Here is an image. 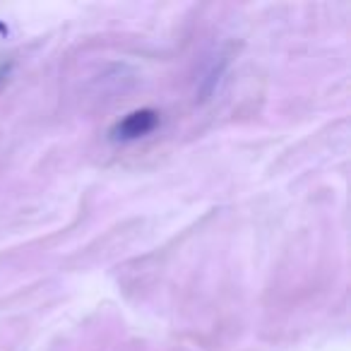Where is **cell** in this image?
Segmentation results:
<instances>
[{
  "label": "cell",
  "instance_id": "3957f363",
  "mask_svg": "<svg viewBox=\"0 0 351 351\" xmlns=\"http://www.w3.org/2000/svg\"><path fill=\"white\" fill-rule=\"evenodd\" d=\"M0 34H8V27L3 25V22H0Z\"/></svg>",
  "mask_w": 351,
  "mask_h": 351
},
{
  "label": "cell",
  "instance_id": "6da1fadb",
  "mask_svg": "<svg viewBox=\"0 0 351 351\" xmlns=\"http://www.w3.org/2000/svg\"><path fill=\"white\" fill-rule=\"evenodd\" d=\"M156 123H159V113H156L154 108L132 111L111 128V140L130 142V140H137V137H145L147 132L154 130Z\"/></svg>",
  "mask_w": 351,
  "mask_h": 351
},
{
  "label": "cell",
  "instance_id": "7a4b0ae2",
  "mask_svg": "<svg viewBox=\"0 0 351 351\" xmlns=\"http://www.w3.org/2000/svg\"><path fill=\"white\" fill-rule=\"evenodd\" d=\"M8 73H10V65H0V84L8 77Z\"/></svg>",
  "mask_w": 351,
  "mask_h": 351
}]
</instances>
